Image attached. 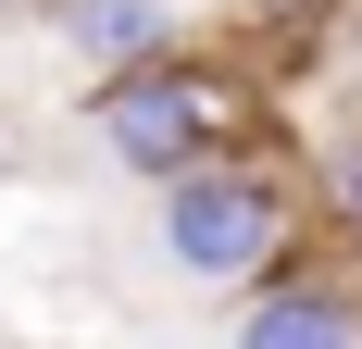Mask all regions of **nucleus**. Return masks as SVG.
<instances>
[{
    "label": "nucleus",
    "mask_w": 362,
    "mask_h": 349,
    "mask_svg": "<svg viewBox=\"0 0 362 349\" xmlns=\"http://www.w3.org/2000/svg\"><path fill=\"white\" fill-rule=\"evenodd\" d=\"M275 237H288V200H275L262 162H213V150L175 162V187H163V249H175L187 275H262Z\"/></svg>",
    "instance_id": "obj_1"
},
{
    "label": "nucleus",
    "mask_w": 362,
    "mask_h": 349,
    "mask_svg": "<svg viewBox=\"0 0 362 349\" xmlns=\"http://www.w3.org/2000/svg\"><path fill=\"white\" fill-rule=\"evenodd\" d=\"M100 138H112L125 174H175V162H200V150L225 138V100L200 75H163L138 50V63H100Z\"/></svg>",
    "instance_id": "obj_2"
},
{
    "label": "nucleus",
    "mask_w": 362,
    "mask_h": 349,
    "mask_svg": "<svg viewBox=\"0 0 362 349\" xmlns=\"http://www.w3.org/2000/svg\"><path fill=\"white\" fill-rule=\"evenodd\" d=\"M238 337H275V349H350L362 337V300L350 287H250V300H238Z\"/></svg>",
    "instance_id": "obj_3"
},
{
    "label": "nucleus",
    "mask_w": 362,
    "mask_h": 349,
    "mask_svg": "<svg viewBox=\"0 0 362 349\" xmlns=\"http://www.w3.org/2000/svg\"><path fill=\"white\" fill-rule=\"evenodd\" d=\"M63 37L88 63H138V50H163V0H63Z\"/></svg>",
    "instance_id": "obj_4"
},
{
    "label": "nucleus",
    "mask_w": 362,
    "mask_h": 349,
    "mask_svg": "<svg viewBox=\"0 0 362 349\" xmlns=\"http://www.w3.org/2000/svg\"><path fill=\"white\" fill-rule=\"evenodd\" d=\"M337 212L362 225V150H337Z\"/></svg>",
    "instance_id": "obj_5"
}]
</instances>
